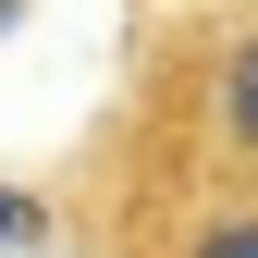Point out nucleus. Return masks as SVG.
Returning a JSON list of instances; mask_svg holds the SVG:
<instances>
[{
    "label": "nucleus",
    "mask_w": 258,
    "mask_h": 258,
    "mask_svg": "<svg viewBox=\"0 0 258 258\" xmlns=\"http://www.w3.org/2000/svg\"><path fill=\"white\" fill-rule=\"evenodd\" d=\"M123 160H136V172L258 184V0L160 37L148 99H136V123H123Z\"/></svg>",
    "instance_id": "f257e3e1"
},
{
    "label": "nucleus",
    "mask_w": 258,
    "mask_h": 258,
    "mask_svg": "<svg viewBox=\"0 0 258 258\" xmlns=\"http://www.w3.org/2000/svg\"><path fill=\"white\" fill-rule=\"evenodd\" d=\"M111 258H258V184L209 172H136L111 221Z\"/></svg>",
    "instance_id": "f03ea898"
}]
</instances>
